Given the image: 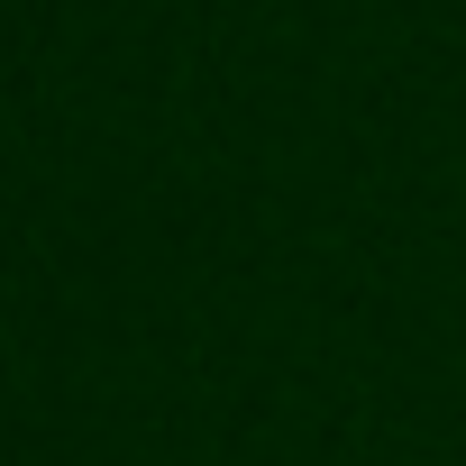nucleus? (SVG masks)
<instances>
[]
</instances>
